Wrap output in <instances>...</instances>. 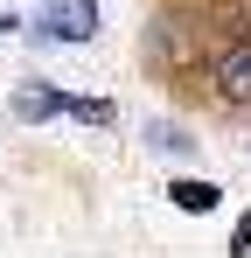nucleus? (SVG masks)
I'll use <instances>...</instances> for the list:
<instances>
[{
	"label": "nucleus",
	"mask_w": 251,
	"mask_h": 258,
	"mask_svg": "<svg viewBox=\"0 0 251 258\" xmlns=\"http://www.w3.org/2000/svg\"><path fill=\"white\" fill-rule=\"evenodd\" d=\"M203 84L216 105H251V42H230L203 63Z\"/></svg>",
	"instance_id": "f257e3e1"
},
{
	"label": "nucleus",
	"mask_w": 251,
	"mask_h": 258,
	"mask_svg": "<svg viewBox=\"0 0 251 258\" xmlns=\"http://www.w3.org/2000/svg\"><path fill=\"white\" fill-rule=\"evenodd\" d=\"M35 28L49 42H91V35H98V0H49Z\"/></svg>",
	"instance_id": "f03ea898"
},
{
	"label": "nucleus",
	"mask_w": 251,
	"mask_h": 258,
	"mask_svg": "<svg viewBox=\"0 0 251 258\" xmlns=\"http://www.w3.org/2000/svg\"><path fill=\"white\" fill-rule=\"evenodd\" d=\"M7 112H14L21 126H42V119H63V91H56V84H21Z\"/></svg>",
	"instance_id": "7ed1b4c3"
},
{
	"label": "nucleus",
	"mask_w": 251,
	"mask_h": 258,
	"mask_svg": "<svg viewBox=\"0 0 251 258\" xmlns=\"http://www.w3.org/2000/svg\"><path fill=\"white\" fill-rule=\"evenodd\" d=\"M216 196H223V188H216V181H196V174H174V181H167V203L181 216H209Z\"/></svg>",
	"instance_id": "20e7f679"
},
{
	"label": "nucleus",
	"mask_w": 251,
	"mask_h": 258,
	"mask_svg": "<svg viewBox=\"0 0 251 258\" xmlns=\"http://www.w3.org/2000/svg\"><path fill=\"white\" fill-rule=\"evenodd\" d=\"M63 119H84V126H112V105H105V98H70V91H63Z\"/></svg>",
	"instance_id": "39448f33"
},
{
	"label": "nucleus",
	"mask_w": 251,
	"mask_h": 258,
	"mask_svg": "<svg viewBox=\"0 0 251 258\" xmlns=\"http://www.w3.org/2000/svg\"><path fill=\"white\" fill-rule=\"evenodd\" d=\"M230 251H244V258H251V210L237 216V237H230Z\"/></svg>",
	"instance_id": "423d86ee"
}]
</instances>
